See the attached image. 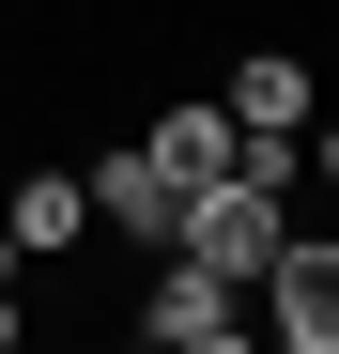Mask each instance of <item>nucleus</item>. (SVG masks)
Wrapping results in <instances>:
<instances>
[{
  "instance_id": "2",
  "label": "nucleus",
  "mask_w": 339,
  "mask_h": 354,
  "mask_svg": "<svg viewBox=\"0 0 339 354\" xmlns=\"http://www.w3.org/2000/svg\"><path fill=\"white\" fill-rule=\"evenodd\" d=\"M77 201H93V231H108V247H170V231H185V185H170V169L139 154V139H108V154H77Z\"/></svg>"
},
{
  "instance_id": "9",
  "label": "nucleus",
  "mask_w": 339,
  "mask_h": 354,
  "mask_svg": "<svg viewBox=\"0 0 339 354\" xmlns=\"http://www.w3.org/2000/svg\"><path fill=\"white\" fill-rule=\"evenodd\" d=\"M16 277H31V262H16V247H0V292H16Z\"/></svg>"
},
{
  "instance_id": "5",
  "label": "nucleus",
  "mask_w": 339,
  "mask_h": 354,
  "mask_svg": "<svg viewBox=\"0 0 339 354\" xmlns=\"http://www.w3.org/2000/svg\"><path fill=\"white\" fill-rule=\"evenodd\" d=\"M232 308H247L232 277H201L185 247H154V292H139V339H154V354H185V339H216Z\"/></svg>"
},
{
  "instance_id": "8",
  "label": "nucleus",
  "mask_w": 339,
  "mask_h": 354,
  "mask_svg": "<svg viewBox=\"0 0 339 354\" xmlns=\"http://www.w3.org/2000/svg\"><path fill=\"white\" fill-rule=\"evenodd\" d=\"M16 339H31V292H0V354H16Z\"/></svg>"
},
{
  "instance_id": "3",
  "label": "nucleus",
  "mask_w": 339,
  "mask_h": 354,
  "mask_svg": "<svg viewBox=\"0 0 339 354\" xmlns=\"http://www.w3.org/2000/svg\"><path fill=\"white\" fill-rule=\"evenodd\" d=\"M0 247H16V262H77V247H93V201H77V154H46V169H16V201H0Z\"/></svg>"
},
{
  "instance_id": "1",
  "label": "nucleus",
  "mask_w": 339,
  "mask_h": 354,
  "mask_svg": "<svg viewBox=\"0 0 339 354\" xmlns=\"http://www.w3.org/2000/svg\"><path fill=\"white\" fill-rule=\"evenodd\" d=\"M277 231H293V201H277V185H247V169H216V185H185V231H170V247H185L201 277H262L277 262Z\"/></svg>"
},
{
  "instance_id": "11",
  "label": "nucleus",
  "mask_w": 339,
  "mask_h": 354,
  "mask_svg": "<svg viewBox=\"0 0 339 354\" xmlns=\"http://www.w3.org/2000/svg\"><path fill=\"white\" fill-rule=\"evenodd\" d=\"M16 354H31V339H16Z\"/></svg>"
},
{
  "instance_id": "6",
  "label": "nucleus",
  "mask_w": 339,
  "mask_h": 354,
  "mask_svg": "<svg viewBox=\"0 0 339 354\" xmlns=\"http://www.w3.org/2000/svg\"><path fill=\"white\" fill-rule=\"evenodd\" d=\"M216 108H232L247 139H293L309 108H324V93H309V46H247V62H232V93H216Z\"/></svg>"
},
{
  "instance_id": "10",
  "label": "nucleus",
  "mask_w": 339,
  "mask_h": 354,
  "mask_svg": "<svg viewBox=\"0 0 339 354\" xmlns=\"http://www.w3.org/2000/svg\"><path fill=\"white\" fill-rule=\"evenodd\" d=\"M124 354H154V339H124Z\"/></svg>"
},
{
  "instance_id": "4",
  "label": "nucleus",
  "mask_w": 339,
  "mask_h": 354,
  "mask_svg": "<svg viewBox=\"0 0 339 354\" xmlns=\"http://www.w3.org/2000/svg\"><path fill=\"white\" fill-rule=\"evenodd\" d=\"M139 154L170 169V185H216V169L247 154V124H232V108H216V93H170L154 124H139Z\"/></svg>"
},
{
  "instance_id": "7",
  "label": "nucleus",
  "mask_w": 339,
  "mask_h": 354,
  "mask_svg": "<svg viewBox=\"0 0 339 354\" xmlns=\"http://www.w3.org/2000/svg\"><path fill=\"white\" fill-rule=\"evenodd\" d=\"M185 354H262V324H247V308H232V324H216V339H185Z\"/></svg>"
}]
</instances>
